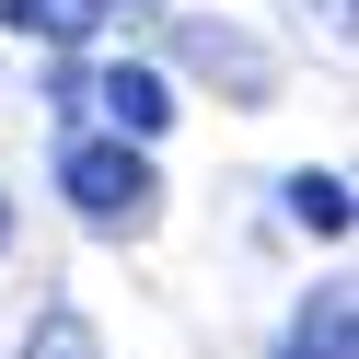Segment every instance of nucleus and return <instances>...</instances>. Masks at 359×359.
I'll use <instances>...</instances> for the list:
<instances>
[{
    "mask_svg": "<svg viewBox=\"0 0 359 359\" xmlns=\"http://www.w3.org/2000/svg\"><path fill=\"white\" fill-rule=\"evenodd\" d=\"M58 197H70V209L93 220V232H140L163 186H151L140 140H70V151H58Z\"/></svg>",
    "mask_w": 359,
    "mask_h": 359,
    "instance_id": "obj_1",
    "label": "nucleus"
},
{
    "mask_svg": "<svg viewBox=\"0 0 359 359\" xmlns=\"http://www.w3.org/2000/svg\"><path fill=\"white\" fill-rule=\"evenodd\" d=\"M93 104L116 116V140H163V128H174V81L163 70H128V58L93 70Z\"/></svg>",
    "mask_w": 359,
    "mask_h": 359,
    "instance_id": "obj_2",
    "label": "nucleus"
},
{
    "mask_svg": "<svg viewBox=\"0 0 359 359\" xmlns=\"http://www.w3.org/2000/svg\"><path fill=\"white\" fill-rule=\"evenodd\" d=\"M348 325H359L348 290H313V302L290 313V348H278V359H348Z\"/></svg>",
    "mask_w": 359,
    "mask_h": 359,
    "instance_id": "obj_3",
    "label": "nucleus"
},
{
    "mask_svg": "<svg viewBox=\"0 0 359 359\" xmlns=\"http://www.w3.org/2000/svg\"><path fill=\"white\" fill-rule=\"evenodd\" d=\"M290 220H302V232H348V186H336V174H290Z\"/></svg>",
    "mask_w": 359,
    "mask_h": 359,
    "instance_id": "obj_4",
    "label": "nucleus"
},
{
    "mask_svg": "<svg viewBox=\"0 0 359 359\" xmlns=\"http://www.w3.org/2000/svg\"><path fill=\"white\" fill-rule=\"evenodd\" d=\"M24 359H104V336L81 325L70 302H58V313H35V336H24Z\"/></svg>",
    "mask_w": 359,
    "mask_h": 359,
    "instance_id": "obj_5",
    "label": "nucleus"
},
{
    "mask_svg": "<svg viewBox=\"0 0 359 359\" xmlns=\"http://www.w3.org/2000/svg\"><path fill=\"white\" fill-rule=\"evenodd\" d=\"M0 24H12V35H58V47H70V35L93 24V0H0Z\"/></svg>",
    "mask_w": 359,
    "mask_h": 359,
    "instance_id": "obj_6",
    "label": "nucleus"
},
{
    "mask_svg": "<svg viewBox=\"0 0 359 359\" xmlns=\"http://www.w3.org/2000/svg\"><path fill=\"white\" fill-rule=\"evenodd\" d=\"M93 12H151V0H93Z\"/></svg>",
    "mask_w": 359,
    "mask_h": 359,
    "instance_id": "obj_7",
    "label": "nucleus"
},
{
    "mask_svg": "<svg viewBox=\"0 0 359 359\" xmlns=\"http://www.w3.org/2000/svg\"><path fill=\"white\" fill-rule=\"evenodd\" d=\"M0 243H12V209H0Z\"/></svg>",
    "mask_w": 359,
    "mask_h": 359,
    "instance_id": "obj_8",
    "label": "nucleus"
}]
</instances>
